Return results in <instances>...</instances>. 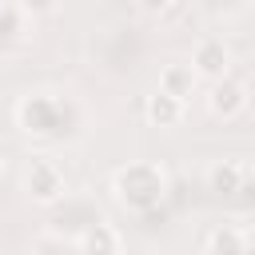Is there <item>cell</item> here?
Returning a JSON list of instances; mask_svg holds the SVG:
<instances>
[{"mask_svg": "<svg viewBox=\"0 0 255 255\" xmlns=\"http://www.w3.org/2000/svg\"><path fill=\"white\" fill-rule=\"evenodd\" d=\"M116 195L128 207H151L163 195V171L151 163H131V167L116 171Z\"/></svg>", "mask_w": 255, "mask_h": 255, "instance_id": "6da1fadb", "label": "cell"}, {"mask_svg": "<svg viewBox=\"0 0 255 255\" xmlns=\"http://www.w3.org/2000/svg\"><path fill=\"white\" fill-rule=\"evenodd\" d=\"M20 124L24 131H36V135H56L60 124H64V104L56 96H28L20 104Z\"/></svg>", "mask_w": 255, "mask_h": 255, "instance_id": "7a4b0ae2", "label": "cell"}, {"mask_svg": "<svg viewBox=\"0 0 255 255\" xmlns=\"http://www.w3.org/2000/svg\"><path fill=\"white\" fill-rule=\"evenodd\" d=\"M24 183H28V195H32L36 203H56V199L64 195V175H60V167H56L52 159H44V155H36V159L28 163Z\"/></svg>", "mask_w": 255, "mask_h": 255, "instance_id": "3957f363", "label": "cell"}, {"mask_svg": "<svg viewBox=\"0 0 255 255\" xmlns=\"http://www.w3.org/2000/svg\"><path fill=\"white\" fill-rule=\"evenodd\" d=\"M207 108H211V116L231 120V116H239L247 108V88L239 80H231V76H219L215 88H211V96H207Z\"/></svg>", "mask_w": 255, "mask_h": 255, "instance_id": "277c9868", "label": "cell"}, {"mask_svg": "<svg viewBox=\"0 0 255 255\" xmlns=\"http://www.w3.org/2000/svg\"><path fill=\"white\" fill-rule=\"evenodd\" d=\"M227 64H231V52L223 48V40H199L195 44V52H191V68L199 72V76H211V80H219V76H227Z\"/></svg>", "mask_w": 255, "mask_h": 255, "instance_id": "5b68a950", "label": "cell"}, {"mask_svg": "<svg viewBox=\"0 0 255 255\" xmlns=\"http://www.w3.org/2000/svg\"><path fill=\"white\" fill-rule=\"evenodd\" d=\"M147 120L151 124H159V128H171V124H179V116H183V100L179 96H171V92H155V96H147Z\"/></svg>", "mask_w": 255, "mask_h": 255, "instance_id": "8992f818", "label": "cell"}, {"mask_svg": "<svg viewBox=\"0 0 255 255\" xmlns=\"http://www.w3.org/2000/svg\"><path fill=\"white\" fill-rule=\"evenodd\" d=\"M159 88L163 92H171V96H191V88H195V68L191 64H167L163 68V76H159Z\"/></svg>", "mask_w": 255, "mask_h": 255, "instance_id": "52a82bcc", "label": "cell"}, {"mask_svg": "<svg viewBox=\"0 0 255 255\" xmlns=\"http://www.w3.org/2000/svg\"><path fill=\"white\" fill-rule=\"evenodd\" d=\"M243 167L239 163H215L211 171H207V183H211V191H219V195H235L239 187H243Z\"/></svg>", "mask_w": 255, "mask_h": 255, "instance_id": "ba28073f", "label": "cell"}, {"mask_svg": "<svg viewBox=\"0 0 255 255\" xmlns=\"http://www.w3.org/2000/svg\"><path fill=\"white\" fill-rule=\"evenodd\" d=\"M76 247H84V251H120V247H124V239H120L108 223H96L92 231H84V235L76 239Z\"/></svg>", "mask_w": 255, "mask_h": 255, "instance_id": "9c48e42d", "label": "cell"}, {"mask_svg": "<svg viewBox=\"0 0 255 255\" xmlns=\"http://www.w3.org/2000/svg\"><path fill=\"white\" fill-rule=\"evenodd\" d=\"M203 247L207 251H243V247H251V239L235 227H215V231L203 235Z\"/></svg>", "mask_w": 255, "mask_h": 255, "instance_id": "30bf717a", "label": "cell"}, {"mask_svg": "<svg viewBox=\"0 0 255 255\" xmlns=\"http://www.w3.org/2000/svg\"><path fill=\"white\" fill-rule=\"evenodd\" d=\"M20 8H24L28 16H48V12L60 8V0H20Z\"/></svg>", "mask_w": 255, "mask_h": 255, "instance_id": "8fae6325", "label": "cell"}, {"mask_svg": "<svg viewBox=\"0 0 255 255\" xmlns=\"http://www.w3.org/2000/svg\"><path fill=\"white\" fill-rule=\"evenodd\" d=\"M139 8H143V12H167L171 0H139Z\"/></svg>", "mask_w": 255, "mask_h": 255, "instance_id": "7c38bea8", "label": "cell"}]
</instances>
